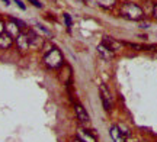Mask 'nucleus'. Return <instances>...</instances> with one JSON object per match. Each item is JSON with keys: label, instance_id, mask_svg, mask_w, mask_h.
Listing matches in <instances>:
<instances>
[{"label": "nucleus", "instance_id": "obj_17", "mask_svg": "<svg viewBox=\"0 0 157 142\" xmlns=\"http://www.w3.org/2000/svg\"><path fill=\"white\" fill-rule=\"evenodd\" d=\"M29 2H31V3H32L35 7H38V9H41V7H42V3H39L38 0H29Z\"/></svg>", "mask_w": 157, "mask_h": 142}, {"label": "nucleus", "instance_id": "obj_8", "mask_svg": "<svg viewBox=\"0 0 157 142\" xmlns=\"http://www.w3.org/2000/svg\"><path fill=\"white\" fill-rule=\"evenodd\" d=\"M109 135H111L113 142H127V138L121 133V131H119V128H118L117 125H113L109 128Z\"/></svg>", "mask_w": 157, "mask_h": 142}, {"label": "nucleus", "instance_id": "obj_5", "mask_svg": "<svg viewBox=\"0 0 157 142\" xmlns=\"http://www.w3.org/2000/svg\"><path fill=\"white\" fill-rule=\"evenodd\" d=\"M15 44H16L17 49L21 52H26L29 49V46H31V44H29V38L26 34H21L17 35L16 38H15Z\"/></svg>", "mask_w": 157, "mask_h": 142}, {"label": "nucleus", "instance_id": "obj_2", "mask_svg": "<svg viewBox=\"0 0 157 142\" xmlns=\"http://www.w3.org/2000/svg\"><path fill=\"white\" fill-rule=\"evenodd\" d=\"M121 16L128 20H141L144 17V12L135 3H125L121 7Z\"/></svg>", "mask_w": 157, "mask_h": 142}, {"label": "nucleus", "instance_id": "obj_11", "mask_svg": "<svg viewBox=\"0 0 157 142\" xmlns=\"http://www.w3.org/2000/svg\"><path fill=\"white\" fill-rule=\"evenodd\" d=\"M58 70H60V78H61V81L68 84L70 80H71V71H70V68H68L67 65H61Z\"/></svg>", "mask_w": 157, "mask_h": 142}, {"label": "nucleus", "instance_id": "obj_6", "mask_svg": "<svg viewBox=\"0 0 157 142\" xmlns=\"http://www.w3.org/2000/svg\"><path fill=\"white\" fill-rule=\"evenodd\" d=\"M76 139L80 142H98L96 141V138L90 133L87 129H84V128H78L77 129V133H76Z\"/></svg>", "mask_w": 157, "mask_h": 142}, {"label": "nucleus", "instance_id": "obj_9", "mask_svg": "<svg viewBox=\"0 0 157 142\" xmlns=\"http://www.w3.org/2000/svg\"><path fill=\"white\" fill-rule=\"evenodd\" d=\"M15 39L12 38L10 35H7L6 32L0 35V49H9L12 45H13Z\"/></svg>", "mask_w": 157, "mask_h": 142}, {"label": "nucleus", "instance_id": "obj_13", "mask_svg": "<svg viewBox=\"0 0 157 142\" xmlns=\"http://www.w3.org/2000/svg\"><path fill=\"white\" fill-rule=\"evenodd\" d=\"M28 38H29V44H31V46H41L42 45V38L39 36V35H36L35 32H32V31H29L28 34Z\"/></svg>", "mask_w": 157, "mask_h": 142}, {"label": "nucleus", "instance_id": "obj_22", "mask_svg": "<svg viewBox=\"0 0 157 142\" xmlns=\"http://www.w3.org/2000/svg\"><path fill=\"white\" fill-rule=\"evenodd\" d=\"M71 142H80V141H77V139H73V141H71Z\"/></svg>", "mask_w": 157, "mask_h": 142}, {"label": "nucleus", "instance_id": "obj_21", "mask_svg": "<svg viewBox=\"0 0 157 142\" xmlns=\"http://www.w3.org/2000/svg\"><path fill=\"white\" fill-rule=\"evenodd\" d=\"M2 2H3V3H5V5H9V3H10V2H9V0H2Z\"/></svg>", "mask_w": 157, "mask_h": 142}, {"label": "nucleus", "instance_id": "obj_16", "mask_svg": "<svg viewBox=\"0 0 157 142\" xmlns=\"http://www.w3.org/2000/svg\"><path fill=\"white\" fill-rule=\"evenodd\" d=\"M64 22L67 25V28H71V17L68 13H64Z\"/></svg>", "mask_w": 157, "mask_h": 142}, {"label": "nucleus", "instance_id": "obj_3", "mask_svg": "<svg viewBox=\"0 0 157 142\" xmlns=\"http://www.w3.org/2000/svg\"><path fill=\"white\" fill-rule=\"evenodd\" d=\"M98 90H99V99L102 102V106H103V109L106 112H109L113 107V99H112V93L109 90V87L106 84L101 83L99 87H98Z\"/></svg>", "mask_w": 157, "mask_h": 142}, {"label": "nucleus", "instance_id": "obj_19", "mask_svg": "<svg viewBox=\"0 0 157 142\" xmlns=\"http://www.w3.org/2000/svg\"><path fill=\"white\" fill-rule=\"evenodd\" d=\"M3 32H5V23L0 20V35L3 34Z\"/></svg>", "mask_w": 157, "mask_h": 142}, {"label": "nucleus", "instance_id": "obj_10", "mask_svg": "<svg viewBox=\"0 0 157 142\" xmlns=\"http://www.w3.org/2000/svg\"><path fill=\"white\" fill-rule=\"evenodd\" d=\"M102 45L106 46L108 49H111L112 52H115L117 49H119V42H117L115 39L109 38V36H103V39H102Z\"/></svg>", "mask_w": 157, "mask_h": 142}, {"label": "nucleus", "instance_id": "obj_1", "mask_svg": "<svg viewBox=\"0 0 157 142\" xmlns=\"http://www.w3.org/2000/svg\"><path fill=\"white\" fill-rule=\"evenodd\" d=\"M44 64L51 70H58L64 65V57L58 48H51L44 55Z\"/></svg>", "mask_w": 157, "mask_h": 142}, {"label": "nucleus", "instance_id": "obj_15", "mask_svg": "<svg viewBox=\"0 0 157 142\" xmlns=\"http://www.w3.org/2000/svg\"><path fill=\"white\" fill-rule=\"evenodd\" d=\"M118 128H119V131H121V133H122L124 137L125 138H128L129 135H131V131H129L128 128H127V126H122V125H117Z\"/></svg>", "mask_w": 157, "mask_h": 142}, {"label": "nucleus", "instance_id": "obj_7", "mask_svg": "<svg viewBox=\"0 0 157 142\" xmlns=\"http://www.w3.org/2000/svg\"><path fill=\"white\" fill-rule=\"evenodd\" d=\"M5 32H6L7 35H10L12 38L15 39V38H16L17 35L21 34V28H19V26H17L16 23H15V22H13V20L10 19V22L5 23Z\"/></svg>", "mask_w": 157, "mask_h": 142}, {"label": "nucleus", "instance_id": "obj_4", "mask_svg": "<svg viewBox=\"0 0 157 142\" xmlns=\"http://www.w3.org/2000/svg\"><path fill=\"white\" fill-rule=\"evenodd\" d=\"M74 112H76L77 120L82 123V125H83V126H89L90 125V116H89V113L86 112V109H84L80 103H76V104H74Z\"/></svg>", "mask_w": 157, "mask_h": 142}, {"label": "nucleus", "instance_id": "obj_12", "mask_svg": "<svg viewBox=\"0 0 157 142\" xmlns=\"http://www.w3.org/2000/svg\"><path fill=\"white\" fill-rule=\"evenodd\" d=\"M98 52L101 54V57L103 58V60H106V61H109V60H112L113 55H115V52H112L111 49H108L106 46H103L101 44V45H98Z\"/></svg>", "mask_w": 157, "mask_h": 142}, {"label": "nucleus", "instance_id": "obj_18", "mask_svg": "<svg viewBox=\"0 0 157 142\" xmlns=\"http://www.w3.org/2000/svg\"><path fill=\"white\" fill-rule=\"evenodd\" d=\"M13 2H16V5L19 6L21 9H25V5H23V3H22V2H21V0H13Z\"/></svg>", "mask_w": 157, "mask_h": 142}, {"label": "nucleus", "instance_id": "obj_20", "mask_svg": "<svg viewBox=\"0 0 157 142\" xmlns=\"http://www.w3.org/2000/svg\"><path fill=\"white\" fill-rule=\"evenodd\" d=\"M153 16L156 17V20H157V3L154 5V9H153Z\"/></svg>", "mask_w": 157, "mask_h": 142}, {"label": "nucleus", "instance_id": "obj_14", "mask_svg": "<svg viewBox=\"0 0 157 142\" xmlns=\"http://www.w3.org/2000/svg\"><path fill=\"white\" fill-rule=\"evenodd\" d=\"M96 2L103 9H111V7H113V6L117 5V0H96Z\"/></svg>", "mask_w": 157, "mask_h": 142}]
</instances>
